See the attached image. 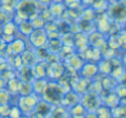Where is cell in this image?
I'll return each mask as SVG.
<instances>
[{"label": "cell", "instance_id": "obj_1", "mask_svg": "<svg viewBox=\"0 0 126 118\" xmlns=\"http://www.w3.org/2000/svg\"><path fill=\"white\" fill-rule=\"evenodd\" d=\"M65 94L66 92L64 91V89L60 86V84L56 80H48L47 87L41 95V98L44 100L45 102L55 106V105L60 103V101Z\"/></svg>", "mask_w": 126, "mask_h": 118}, {"label": "cell", "instance_id": "obj_2", "mask_svg": "<svg viewBox=\"0 0 126 118\" xmlns=\"http://www.w3.org/2000/svg\"><path fill=\"white\" fill-rule=\"evenodd\" d=\"M39 96H37L36 94H31V95H25V96H20L17 100V106L21 110L22 115H27L31 116L34 112V108L37 106V102L39 101Z\"/></svg>", "mask_w": 126, "mask_h": 118}, {"label": "cell", "instance_id": "obj_3", "mask_svg": "<svg viewBox=\"0 0 126 118\" xmlns=\"http://www.w3.org/2000/svg\"><path fill=\"white\" fill-rule=\"evenodd\" d=\"M80 103L83 106L87 112H95L97 108L102 105V100L99 97V94L88 91L83 95H81Z\"/></svg>", "mask_w": 126, "mask_h": 118}, {"label": "cell", "instance_id": "obj_4", "mask_svg": "<svg viewBox=\"0 0 126 118\" xmlns=\"http://www.w3.org/2000/svg\"><path fill=\"white\" fill-rule=\"evenodd\" d=\"M28 37H30V42L32 43L33 48H43V47H47L48 44V35L45 30L34 28Z\"/></svg>", "mask_w": 126, "mask_h": 118}, {"label": "cell", "instance_id": "obj_5", "mask_svg": "<svg viewBox=\"0 0 126 118\" xmlns=\"http://www.w3.org/2000/svg\"><path fill=\"white\" fill-rule=\"evenodd\" d=\"M77 74H79L80 78L87 79V80H93V78H95L99 74L98 65L94 62H84Z\"/></svg>", "mask_w": 126, "mask_h": 118}, {"label": "cell", "instance_id": "obj_6", "mask_svg": "<svg viewBox=\"0 0 126 118\" xmlns=\"http://www.w3.org/2000/svg\"><path fill=\"white\" fill-rule=\"evenodd\" d=\"M21 63H22V65L30 67V68H32L33 65H36L38 63L36 49L34 48H26L21 53Z\"/></svg>", "mask_w": 126, "mask_h": 118}, {"label": "cell", "instance_id": "obj_7", "mask_svg": "<svg viewBox=\"0 0 126 118\" xmlns=\"http://www.w3.org/2000/svg\"><path fill=\"white\" fill-rule=\"evenodd\" d=\"M51 110H53V105H50V103L45 102L44 100L39 98V101L37 102V106H36L33 113L37 115V116H41L43 118H47L49 116V113L51 112Z\"/></svg>", "mask_w": 126, "mask_h": 118}, {"label": "cell", "instance_id": "obj_8", "mask_svg": "<svg viewBox=\"0 0 126 118\" xmlns=\"http://www.w3.org/2000/svg\"><path fill=\"white\" fill-rule=\"evenodd\" d=\"M48 84V79L47 78H36L32 80V87H33V94H36L37 96L41 97L43 91L45 90Z\"/></svg>", "mask_w": 126, "mask_h": 118}, {"label": "cell", "instance_id": "obj_9", "mask_svg": "<svg viewBox=\"0 0 126 118\" xmlns=\"http://www.w3.org/2000/svg\"><path fill=\"white\" fill-rule=\"evenodd\" d=\"M11 48H12V52H14L15 54H21L27 47H26L23 39H15V41L11 43Z\"/></svg>", "mask_w": 126, "mask_h": 118}, {"label": "cell", "instance_id": "obj_10", "mask_svg": "<svg viewBox=\"0 0 126 118\" xmlns=\"http://www.w3.org/2000/svg\"><path fill=\"white\" fill-rule=\"evenodd\" d=\"M95 115L98 116V118H113L111 117V108L107 107V106L103 105V103L97 108Z\"/></svg>", "mask_w": 126, "mask_h": 118}, {"label": "cell", "instance_id": "obj_11", "mask_svg": "<svg viewBox=\"0 0 126 118\" xmlns=\"http://www.w3.org/2000/svg\"><path fill=\"white\" fill-rule=\"evenodd\" d=\"M10 103V92L6 89H0V105Z\"/></svg>", "mask_w": 126, "mask_h": 118}, {"label": "cell", "instance_id": "obj_12", "mask_svg": "<svg viewBox=\"0 0 126 118\" xmlns=\"http://www.w3.org/2000/svg\"><path fill=\"white\" fill-rule=\"evenodd\" d=\"M20 116H22V112L21 110L18 108V106H14V107H10V112H9V118H18Z\"/></svg>", "mask_w": 126, "mask_h": 118}, {"label": "cell", "instance_id": "obj_13", "mask_svg": "<svg viewBox=\"0 0 126 118\" xmlns=\"http://www.w3.org/2000/svg\"><path fill=\"white\" fill-rule=\"evenodd\" d=\"M118 39H119L120 48H124L123 50H126V32L124 30H121L120 33L118 35Z\"/></svg>", "mask_w": 126, "mask_h": 118}, {"label": "cell", "instance_id": "obj_14", "mask_svg": "<svg viewBox=\"0 0 126 118\" xmlns=\"http://www.w3.org/2000/svg\"><path fill=\"white\" fill-rule=\"evenodd\" d=\"M121 65L126 70V50H124V54H123V58H121Z\"/></svg>", "mask_w": 126, "mask_h": 118}, {"label": "cell", "instance_id": "obj_15", "mask_svg": "<svg viewBox=\"0 0 126 118\" xmlns=\"http://www.w3.org/2000/svg\"><path fill=\"white\" fill-rule=\"evenodd\" d=\"M82 1H83L84 4H87V5H92L95 0H82Z\"/></svg>", "mask_w": 126, "mask_h": 118}, {"label": "cell", "instance_id": "obj_16", "mask_svg": "<svg viewBox=\"0 0 126 118\" xmlns=\"http://www.w3.org/2000/svg\"><path fill=\"white\" fill-rule=\"evenodd\" d=\"M18 118H31V116H27V115H22V116H20Z\"/></svg>", "mask_w": 126, "mask_h": 118}, {"label": "cell", "instance_id": "obj_17", "mask_svg": "<svg viewBox=\"0 0 126 118\" xmlns=\"http://www.w3.org/2000/svg\"><path fill=\"white\" fill-rule=\"evenodd\" d=\"M51 2H63V0H51Z\"/></svg>", "mask_w": 126, "mask_h": 118}, {"label": "cell", "instance_id": "obj_18", "mask_svg": "<svg viewBox=\"0 0 126 118\" xmlns=\"http://www.w3.org/2000/svg\"><path fill=\"white\" fill-rule=\"evenodd\" d=\"M123 27H124V31H125V32H126V21H125V22H124V25H123Z\"/></svg>", "mask_w": 126, "mask_h": 118}, {"label": "cell", "instance_id": "obj_19", "mask_svg": "<svg viewBox=\"0 0 126 118\" xmlns=\"http://www.w3.org/2000/svg\"><path fill=\"white\" fill-rule=\"evenodd\" d=\"M108 1H109V0H108Z\"/></svg>", "mask_w": 126, "mask_h": 118}]
</instances>
